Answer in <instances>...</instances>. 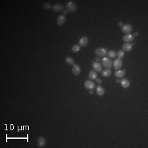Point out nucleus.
Returning <instances> with one entry per match:
<instances>
[{"mask_svg": "<svg viewBox=\"0 0 148 148\" xmlns=\"http://www.w3.org/2000/svg\"><path fill=\"white\" fill-rule=\"evenodd\" d=\"M132 30V26L130 25H125L122 27V31L124 33L130 34Z\"/></svg>", "mask_w": 148, "mask_h": 148, "instance_id": "nucleus-11", "label": "nucleus"}, {"mask_svg": "<svg viewBox=\"0 0 148 148\" xmlns=\"http://www.w3.org/2000/svg\"><path fill=\"white\" fill-rule=\"evenodd\" d=\"M133 46L129 43H126L123 46V51H130L132 49Z\"/></svg>", "mask_w": 148, "mask_h": 148, "instance_id": "nucleus-14", "label": "nucleus"}, {"mask_svg": "<svg viewBox=\"0 0 148 148\" xmlns=\"http://www.w3.org/2000/svg\"><path fill=\"white\" fill-rule=\"evenodd\" d=\"M89 93H90V94H93V89H90V90H89Z\"/></svg>", "mask_w": 148, "mask_h": 148, "instance_id": "nucleus-30", "label": "nucleus"}, {"mask_svg": "<svg viewBox=\"0 0 148 148\" xmlns=\"http://www.w3.org/2000/svg\"><path fill=\"white\" fill-rule=\"evenodd\" d=\"M95 53L99 57H105L107 55V51L104 48H97L95 50Z\"/></svg>", "mask_w": 148, "mask_h": 148, "instance_id": "nucleus-3", "label": "nucleus"}, {"mask_svg": "<svg viewBox=\"0 0 148 148\" xmlns=\"http://www.w3.org/2000/svg\"><path fill=\"white\" fill-rule=\"evenodd\" d=\"M101 63L103 66L107 69H110L113 67V62L109 57H105L102 59Z\"/></svg>", "mask_w": 148, "mask_h": 148, "instance_id": "nucleus-1", "label": "nucleus"}, {"mask_svg": "<svg viewBox=\"0 0 148 148\" xmlns=\"http://www.w3.org/2000/svg\"><path fill=\"white\" fill-rule=\"evenodd\" d=\"M52 9L53 10V11H55L56 13H59L60 11H63L64 10L63 9L64 7L61 3H56L52 7Z\"/></svg>", "mask_w": 148, "mask_h": 148, "instance_id": "nucleus-8", "label": "nucleus"}, {"mask_svg": "<svg viewBox=\"0 0 148 148\" xmlns=\"http://www.w3.org/2000/svg\"><path fill=\"white\" fill-rule=\"evenodd\" d=\"M43 6H44V8H46V9H50V8H51V7H52L51 5V4H49V3H45Z\"/></svg>", "mask_w": 148, "mask_h": 148, "instance_id": "nucleus-24", "label": "nucleus"}, {"mask_svg": "<svg viewBox=\"0 0 148 148\" xmlns=\"http://www.w3.org/2000/svg\"><path fill=\"white\" fill-rule=\"evenodd\" d=\"M46 145V140L43 136H40L38 139L37 145L38 148H43Z\"/></svg>", "mask_w": 148, "mask_h": 148, "instance_id": "nucleus-4", "label": "nucleus"}, {"mask_svg": "<svg viewBox=\"0 0 148 148\" xmlns=\"http://www.w3.org/2000/svg\"><path fill=\"white\" fill-rule=\"evenodd\" d=\"M92 68L96 72H101L102 71V66L99 62H93L92 64Z\"/></svg>", "mask_w": 148, "mask_h": 148, "instance_id": "nucleus-6", "label": "nucleus"}, {"mask_svg": "<svg viewBox=\"0 0 148 148\" xmlns=\"http://www.w3.org/2000/svg\"><path fill=\"white\" fill-rule=\"evenodd\" d=\"M120 84H121V86L124 88H127L130 86L129 80L127 78H124V79H122L120 80Z\"/></svg>", "mask_w": 148, "mask_h": 148, "instance_id": "nucleus-15", "label": "nucleus"}, {"mask_svg": "<svg viewBox=\"0 0 148 148\" xmlns=\"http://www.w3.org/2000/svg\"><path fill=\"white\" fill-rule=\"evenodd\" d=\"M96 61H101V58H99V57H96Z\"/></svg>", "mask_w": 148, "mask_h": 148, "instance_id": "nucleus-29", "label": "nucleus"}, {"mask_svg": "<svg viewBox=\"0 0 148 148\" xmlns=\"http://www.w3.org/2000/svg\"><path fill=\"white\" fill-rule=\"evenodd\" d=\"M134 37L133 34H127L125 36H124V37L123 38V40L126 43L132 42L134 40Z\"/></svg>", "mask_w": 148, "mask_h": 148, "instance_id": "nucleus-9", "label": "nucleus"}, {"mask_svg": "<svg viewBox=\"0 0 148 148\" xmlns=\"http://www.w3.org/2000/svg\"><path fill=\"white\" fill-rule=\"evenodd\" d=\"M66 21V18H65V16L63 15H60L57 17V25H59V26H61L63 25Z\"/></svg>", "mask_w": 148, "mask_h": 148, "instance_id": "nucleus-13", "label": "nucleus"}, {"mask_svg": "<svg viewBox=\"0 0 148 148\" xmlns=\"http://www.w3.org/2000/svg\"><path fill=\"white\" fill-rule=\"evenodd\" d=\"M96 93H97V94L99 95V96H103L104 93H105V89H104V88L102 86H98L96 88Z\"/></svg>", "mask_w": 148, "mask_h": 148, "instance_id": "nucleus-16", "label": "nucleus"}, {"mask_svg": "<svg viewBox=\"0 0 148 148\" xmlns=\"http://www.w3.org/2000/svg\"><path fill=\"white\" fill-rule=\"evenodd\" d=\"M80 50V46L79 45H74L72 47V51L74 53H78Z\"/></svg>", "mask_w": 148, "mask_h": 148, "instance_id": "nucleus-22", "label": "nucleus"}, {"mask_svg": "<svg viewBox=\"0 0 148 148\" xmlns=\"http://www.w3.org/2000/svg\"><path fill=\"white\" fill-rule=\"evenodd\" d=\"M116 81H117V82H120V81L119 80H116Z\"/></svg>", "mask_w": 148, "mask_h": 148, "instance_id": "nucleus-31", "label": "nucleus"}, {"mask_svg": "<svg viewBox=\"0 0 148 148\" xmlns=\"http://www.w3.org/2000/svg\"><path fill=\"white\" fill-rule=\"evenodd\" d=\"M88 43V38L86 36H83L79 40V46L80 47L86 46Z\"/></svg>", "mask_w": 148, "mask_h": 148, "instance_id": "nucleus-12", "label": "nucleus"}, {"mask_svg": "<svg viewBox=\"0 0 148 148\" xmlns=\"http://www.w3.org/2000/svg\"><path fill=\"white\" fill-rule=\"evenodd\" d=\"M96 82H97V83L98 84H101L102 82V80L100 79V78H97L96 79Z\"/></svg>", "mask_w": 148, "mask_h": 148, "instance_id": "nucleus-25", "label": "nucleus"}, {"mask_svg": "<svg viewBox=\"0 0 148 148\" xmlns=\"http://www.w3.org/2000/svg\"><path fill=\"white\" fill-rule=\"evenodd\" d=\"M84 86L88 89H93L96 88V84L92 80H86L84 82Z\"/></svg>", "mask_w": 148, "mask_h": 148, "instance_id": "nucleus-5", "label": "nucleus"}, {"mask_svg": "<svg viewBox=\"0 0 148 148\" xmlns=\"http://www.w3.org/2000/svg\"><path fill=\"white\" fill-rule=\"evenodd\" d=\"M118 26H120V27H123V26H124L123 23L122 22H118Z\"/></svg>", "mask_w": 148, "mask_h": 148, "instance_id": "nucleus-27", "label": "nucleus"}, {"mask_svg": "<svg viewBox=\"0 0 148 148\" xmlns=\"http://www.w3.org/2000/svg\"><path fill=\"white\" fill-rule=\"evenodd\" d=\"M139 35V33L138 32H136V33H134V34H133V36H134V37H135V36H138Z\"/></svg>", "mask_w": 148, "mask_h": 148, "instance_id": "nucleus-28", "label": "nucleus"}, {"mask_svg": "<svg viewBox=\"0 0 148 148\" xmlns=\"http://www.w3.org/2000/svg\"><path fill=\"white\" fill-rule=\"evenodd\" d=\"M65 61L66 63L69 65H74L75 63H74V60L73 59L72 57H67L66 59H65Z\"/></svg>", "mask_w": 148, "mask_h": 148, "instance_id": "nucleus-20", "label": "nucleus"}, {"mask_svg": "<svg viewBox=\"0 0 148 148\" xmlns=\"http://www.w3.org/2000/svg\"><path fill=\"white\" fill-rule=\"evenodd\" d=\"M72 74L75 75V76H77V75H79L81 72V68L80 67L76 64H74L72 67Z\"/></svg>", "mask_w": 148, "mask_h": 148, "instance_id": "nucleus-10", "label": "nucleus"}, {"mask_svg": "<svg viewBox=\"0 0 148 148\" xmlns=\"http://www.w3.org/2000/svg\"><path fill=\"white\" fill-rule=\"evenodd\" d=\"M66 7H67V10L68 11V12L70 13L75 12L76 11V9H77L76 3L74 2H72V1H69L67 3Z\"/></svg>", "mask_w": 148, "mask_h": 148, "instance_id": "nucleus-2", "label": "nucleus"}, {"mask_svg": "<svg viewBox=\"0 0 148 148\" xmlns=\"http://www.w3.org/2000/svg\"><path fill=\"white\" fill-rule=\"evenodd\" d=\"M67 12H68V11L67 9H64L63 11V15L65 16V15H67Z\"/></svg>", "mask_w": 148, "mask_h": 148, "instance_id": "nucleus-26", "label": "nucleus"}, {"mask_svg": "<svg viewBox=\"0 0 148 148\" xmlns=\"http://www.w3.org/2000/svg\"><path fill=\"white\" fill-rule=\"evenodd\" d=\"M123 65V61L119 59H116L113 63V66L115 70H118L121 68Z\"/></svg>", "mask_w": 148, "mask_h": 148, "instance_id": "nucleus-7", "label": "nucleus"}, {"mask_svg": "<svg viewBox=\"0 0 148 148\" xmlns=\"http://www.w3.org/2000/svg\"><path fill=\"white\" fill-rule=\"evenodd\" d=\"M107 55L109 56V58L113 59V58H115V57L117 56V53L114 51L111 50V51H109V52H107Z\"/></svg>", "mask_w": 148, "mask_h": 148, "instance_id": "nucleus-21", "label": "nucleus"}, {"mask_svg": "<svg viewBox=\"0 0 148 148\" xmlns=\"http://www.w3.org/2000/svg\"><path fill=\"white\" fill-rule=\"evenodd\" d=\"M88 77L90 80H96V78H97V74L95 71H91L89 72V75H88Z\"/></svg>", "mask_w": 148, "mask_h": 148, "instance_id": "nucleus-18", "label": "nucleus"}, {"mask_svg": "<svg viewBox=\"0 0 148 148\" xmlns=\"http://www.w3.org/2000/svg\"><path fill=\"white\" fill-rule=\"evenodd\" d=\"M112 74V71L110 69H105L104 71H102L101 74L103 77H109Z\"/></svg>", "mask_w": 148, "mask_h": 148, "instance_id": "nucleus-19", "label": "nucleus"}, {"mask_svg": "<svg viewBox=\"0 0 148 148\" xmlns=\"http://www.w3.org/2000/svg\"><path fill=\"white\" fill-rule=\"evenodd\" d=\"M117 56L118 57V59H123L124 56V52L122 50H119L117 53Z\"/></svg>", "mask_w": 148, "mask_h": 148, "instance_id": "nucleus-23", "label": "nucleus"}, {"mask_svg": "<svg viewBox=\"0 0 148 148\" xmlns=\"http://www.w3.org/2000/svg\"><path fill=\"white\" fill-rule=\"evenodd\" d=\"M126 73V71H123V70H119V71H117L114 73V76L117 78H122L125 75Z\"/></svg>", "mask_w": 148, "mask_h": 148, "instance_id": "nucleus-17", "label": "nucleus"}]
</instances>
